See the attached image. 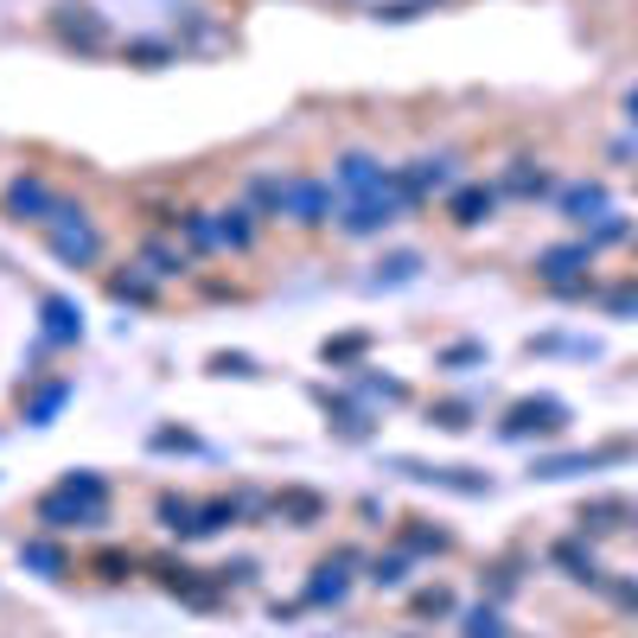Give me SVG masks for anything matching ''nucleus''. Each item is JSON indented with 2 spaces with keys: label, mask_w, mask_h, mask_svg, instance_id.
<instances>
[{
  "label": "nucleus",
  "mask_w": 638,
  "mask_h": 638,
  "mask_svg": "<svg viewBox=\"0 0 638 638\" xmlns=\"http://www.w3.org/2000/svg\"><path fill=\"white\" fill-rule=\"evenodd\" d=\"M32 517H39V530H45V536H58V530H97V524H109V479H102V473H90V466H77V473H64L51 492H39Z\"/></svg>",
  "instance_id": "obj_1"
},
{
  "label": "nucleus",
  "mask_w": 638,
  "mask_h": 638,
  "mask_svg": "<svg viewBox=\"0 0 638 638\" xmlns=\"http://www.w3.org/2000/svg\"><path fill=\"white\" fill-rule=\"evenodd\" d=\"M408 211H415V192H408L403 166H396L383 192H364V199H338V217H332V224L345 230V236H383L389 224H403Z\"/></svg>",
  "instance_id": "obj_2"
},
{
  "label": "nucleus",
  "mask_w": 638,
  "mask_h": 638,
  "mask_svg": "<svg viewBox=\"0 0 638 638\" xmlns=\"http://www.w3.org/2000/svg\"><path fill=\"white\" fill-rule=\"evenodd\" d=\"M45 243H51V255L71 262V269H90L102 255V236H97V224H90V211L71 199H58V211H51V224H45Z\"/></svg>",
  "instance_id": "obj_3"
},
{
  "label": "nucleus",
  "mask_w": 638,
  "mask_h": 638,
  "mask_svg": "<svg viewBox=\"0 0 638 638\" xmlns=\"http://www.w3.org/2000/svg\"><path fill=\"white\" fill-rule=\"evenodd\" d=\"M281 217L301 230H320L338 217V192H332V179H313V173H287L281 179Z\"/></svg>",
  "instance_id": "obj_4"
},
{
  "label": "nucleus",
  "mask_w": 638,
  "mask_h": 638,
  "mask_svg": "<svg viewBox=\"0 0 638 638\" xmlns=\"http://www.w3.org/2000/svg\"><path fill=\"white\" fill-rule=\"evenodd\" d=\"M51 32H58V45L83 51V58L109 51V20H102L97 7H83V0H64V7H51Z\"/></svg>",
  "instance_id": "obj_5"
},
{
  "label": "nucleus",
  "mask_w": 638,
  "mask_h": 638,
  "mask_svg": "<svg viewBox=\"0 0 638 638\" xmlns=\"http://www.w3.org/2000/svg\"><path fill=\"white\" fill-rule=\"evenodd\" d=\"M568 428V403L561 396H524V403L505 408V422H498V434L505 440H530V434H561Z\"/></svg>",
  "instance_id": "obj_6"
},
{
  "label": "nucleus",
  "mask_w": 638,
  "mask_h": 638,
  "mask_svg": "<svg viewBox=\"0 0 638 638\" xmlns=\"http://www.w3.org/2000/svg\"><path fill=\"white\" fill-rule=\"evenodd\" d=\"M389 173H396V166H383L377 153L352 148V153H338V160H332V192H338V199H364V192H383Z\"/></svg>",
  "instance_id": "obj_7"
},
{
  "label": "nucleus",
  "mask_w": 638,
  "mask_h": 638,
  "mask_svg": "<svg viewBox=\"0 0 638 638\" xmlns=\"http://www.w3.org/2000/svg\"><path fill=\"white\" fill-rule=\"evenodd\" d=\"M587 269H594V250H587V243H556V250L536 255V275L549 281L556 294H587Z\"/></svg>",
  "instance_id": "obj_8"
},
{
  "label": "nucleus",
  "mask_w": 638,
  "mask_h": 638,
  "mask_svg": "<svg viewBox=\"0 0 638 638\" xmlns=\"http://www.w3.org/2000/svg\"><path fill=\"white\" fill-rule=\"evenodd\" d=\"M51 211H58V192H51L39 173H20L7 185V217H20V224H51Z\"/></svg>",
  "instance_id": "obj_9"
},
{
  "label": "nucleus",
  "mask_w": 638,
  "mask_h": 638,
  "mask_svg": "<svg viewBox=\"0 0 638 638\" xmlns=\"http://www.w3.org/2000/svg\"><path fill=\"white\" fill-rule=\"evenodd\" d=\"M632 447L626 440H612V447H600V454H536L530 459V479H575V473H600L607 459H626Z\"/></svg>",
  "instance_id": "obj_10"
},
{
  "label": "nucleus",
  "mask_w": 638,
  "mask_h": 638,
  "mask_svg": "<svg viewBox=\"0 0 638 638\" xmlns=\"http://www.w3.org/2000/svg\"><path fill=\"white\" fill-rule=\"evenodd\" d=\"M352 561H357V549H332V556L313 568V581H306V607H338V600L352 594V575H345Z\"/></svg>",
  "instance_id": "obj_11"
},
{
  "label": "nucleus",
  "mask_w": 638,
  "mask_h": 638,
  "mask_svg": "<svg viewBox=\"0 0 638 638\" xmlns=\"http://www.w3.org/2000/svg\"><path fill=\"white\" fill-rule=\"evenodd\" d=\"M492 211H498V185H485V179H466V185L447 192V217H454L459 230H479Z\"/></svg>",
  "instance_id": "obj_12"
},
{
  "label": "nucleus",
  "mask_w": 638,
  "mask_h": 638,
  "mask_svg": "<svg viewBox=\"0 0 638 638\" xmlns=\"http://www.w3.org/2000/svg\"><path fill=\"white\" fill-rule=\"evenodd\" d=\"M39 338L45 345H77L83 338V313H77L71 294H45L39 301Z\"/></svg>",
  "instance_id": "obj_13"
},
{
  "label": "nucleus",
  "mask_w": 638,
  "mask_h": 638,
  "mask_svg": "<svg viewBox=\"0 0 638 638\" xmlns=\"http://www.w3.org/2000/svg\"><path fill=\"white\" fill-rule=\"evenodd\" d=\"M269 510H275L281 524H294V530H313V524L326 517V498H320L313 485H281L275 498H269Z\"/></svg>",
  "instance_id": "obj_14"
},
{
  "label": "nucleus",
  "mask_w": 638,
  "mask_h": 638,
  "mask_svg": "<svg viewBox=\"0 0 638 638\" xmlns=\"http://www.w3.org/2000/svg\"><path fill=\"white\" fill-rule=\"evenodd\" d=\"M556 204H561V217H575V224H600V217L612 211V199H607V185H600V179L561 185V192H556Z\"/></svg>",
  "instance_id": "obj_15"
},
{
  "label": "nucleus",
  "mask_w": 638,
  "mask_h": 638,
  "mask_svg": "<svg viewBox=\"0 0 638 638\" xmlns=\"http://www.w3.org/2000/svg\"><path fill=\"white\" fill-rule=\"evenodd\" d=\"M403 179H408V192H415V204H422L434 192H454V160L447 153H422L415 166H403Z\"/></svg>",
  "instance_id": "obj_16"
},
{
  "label": "nucleus",
  "mask_w": 638,
  "mask_h": 638,
  "mask_svg": "<svg viewBox=\"0 0 638 638\" xmlns=\"http://www.w3.org/2000/svg\"><path fill=\"white\" fill-rule=\"evenodd\" d=\"M575 524H581V536H612V530H626L632 524V505L626 498H587L581 510H575Z\"/></svg>",
  "instance_id": "obj_17"
},
{
  "label": "nucleus",
  "mask_w": 638,
  "mask_h": 638,
  "mask_svg": "<svg viewBox=\"0 0 638 638\" xmlns=\"http://www.w3.org/2000/svg\"><path fill=\"white\" fill-rule=\"evenodd\" d=\"M141 269H148L153 281H173V275H192V255L179 250V243H166V236H148L141 243V255H134Z\"/></svg>",
  "instance_id": "obj_18"
},
{
  "label": "nucleus",
  "mask_w": 638,
  "mask_h": 638,
  "mask_svg": "<svg viewBox=\"0 0 638 638\" xmlns=\"http://www.w3.org/2000/svg\"><path fill=\"white\" fill-rule=\"evenodd\" d=\"M549 561H556V568H568V581H581V587H600V581H607V568L594 561V549H581L575 536H561L556 549H549Z\"/></svg>",
  "instance_id": "obj_19"
},
{
  "label": "nucleus",
  "mask_w": 638,
  "mask_h": 638,
  "mask_svg": "<svg viewBox=\"0 0 638 638\" xmlns=\"http://www.w3.org/2000/svg\"><path fill=\"white\" fill-rule=\"evenodd\" d=\"M179 236L192 255H217L224 250V230H217V211H179Z\"/></svg>",
  "instance_id": "obj_20"
},
{
  "label": "nucleus",
  "mask_w": 638,
  "mask_h": 638,
  "mask_svg": "<svg viewBox=\"0 0 638 638\" xmlns=\"http://www.w3.org/2000/svg\"><path fill=\"white\" fill-rule=\"evenodd\" d=\"M262 498H211V505H199V536H217L230 530V524H243V510H255Z\"/></svg>",
  "instance_id": "obj_21"
},
{
  "label": "nucleus",
  "mask_w": 638,
  "mask_h": 638,
  "mask_svg": "<svg viewBox=\"0 0 638 638\" xmlns=\"http://www.w3.org/2000/svg\"><path fill=\"white\" fill-rule=\"evenodd\" d=\"M320 357H326L332 371H357V364L371 357V332H338V338L320 345Z\"/></svg>",
  "instance_id": "obj_22"
},
{
  "label": "nucleus",
  "mask_w": 638,
  "mask_h": 638,
  "mask_svg": "<svg viewBox=\"0 0 638 638\" xmlns=\"http://www.w3.org/2000/svg\"><path fill=\"white\" fill-rule=\"evenodd\" d=\"M440 549H454V536L434 530L428 517H403V556H440Z\"/></svg>",
  "instance_id": "obj_23"
},
{
  "label": "nucleus",
  "mask_w": 638,
  "mask_h": 638,
  "mask_svg": "<svg viewBox=\"0 0 638 638\" xmlns=\"http://www.w3.org/2000/svg\"><path fill=\"white\" fill-rule=\"evenodd\" d=\"M20 561L32 568V575H51V581L71 568V561H64V549H58L51 536H26V543H20Z\"/></svg>",
  "instance_id": "obj_24"
},
{
  "label": "nucleus",
  "mask_w": 638,
  "mask_h": 638,
  "mask_svg": "<svg viewBox=\"0 0 638 638\" xmlns=\"http://www.w3.org/2000/svg\"><path fill=\"white\" fill-rule=\"evenodd\" d=\"M109 294H115V301H128V306H153V301H160V281H153L148 269H141V262H134L128 275L109 281Z\"/></svg>",
  "instance_id": "obj_25"
},
{
  "label": "nucleus",
  "mask_w": 638,
  "mask_h": 638,
  "mask_svg": "<svg viewBox=\"0 0 638 638\" xmlns=\"http://www.w3.org/2000/svg\"><path fill=\"white\" fill-rule=\"evenodd\" d=\"M320 403H326V415H332V434H338V440H371V415H364L357 403H332L326 389H320Z\"/></svg>",
  "instance_id": "obj_26"
},
{
  "label": "nucleus",
  "mask_w": 638,
  "mask_h": 638,
  "mask_svg": "<svg viewBox=\"0 0 638 638\" xmlns=\"http://www.w3.org/2000/svg\"><path fill=\"white\" fill-rule=\"evenodd\" d=\"M217 230H224V250H250L255 243V211L250 204H224V211H217Z\"/></svg>",
  "instance_id": "obj_27"
},
{
  "label": "nucleus",
  "mask_w": 638,
  "mask_h": 638,
  "mask_svg": "<svg viewBox=\"0 0 638 638\" xmlns=\"http://www.w3.org/2000/svg\"><path fill=\"white\" fill-rule=\"evenodd\" d=\"M505 192H510V199H549L556 185H549V173H543V166H530V160H517V166L505 173Z\"/></svg>",
  "instance_id": "obj_28"
},
{
  "label": "nucleus",
  "mask_w": 638,
  "mask_h": 638,
  "mask_svg": "<svg viewBox=\"0 0 638 638\" xmlns=\"http://www.w3.org/2000/svg\"><path fill=\"white\" fill-rule=\"evenodd\" d=\"M64 403H71V377L45 383V389H39V396L26 403V422H32V428H51V415H58V408H64Z\"/></svg>",
  "instance_id": "obj_29"
},
{
  "label": "nucleus",
  "mask_w": 638,
  "mask_h": 638,
  "mask_svg": "<svg viewBox=\"0 0 638 638\" xmlns=\"http://www.w3.org/2000/svg\"><path fill=\"white\" fill-rule=\"evenodd\" d=\"M153 517H160L173 536H199V505H192V498H173V492H166V498L153 505Z\"/></svg>",
  "instance_id": "obj_30"
},
{
  "label": "nucleus",
  "mask_w": 638,
  "mask_h": 638,
  "mask_svg": "<svg viewBox=\"0 0 638 638\" xmlns=\"http://www.w3.org/2000/svg\"><path fill=\"white\" fill-rule=\"evenodd\" d=\"M459 638H510V626L498 607H466L459 612Z\"/></svg>",
  "instance_id": "obj_31"
},
{
  "label": "nucleus",
  "mask_w": 638,
  "mask_h": 638,
  "mask_svg": "<svg viewBox=\"0 0 638 638\" xmlns=\"http://www.w3.org/2000/svg\"><path fill=\"white\" fill-rule=\"evenodd\" d=\"M243 204H250L255 217H281V179L275 173H255L250 185H243Z\"/></svg>",
  "instance_id": "obj_32"
},
{
  "label": "nucleus",
  "mask_w": 638,
  "mask_h": 638,
  "mask_svg": "<svg viewBox=\"0 0 638 638\" xmlns=\"http://www.w3.org/2000/svg\"><path fill=\"white\" fill-rule=\"evenodd\" d=\"M408 612H415V619H454L459 612V600H454V587H422V594H415V600H408Z\"/></svg>",
  "instance_id": "obj_33"
},
{
  "label": "nucleus",
  "mask_w": 638,
  "mask_h": 638,
  "mask_svg": "<svg viewBox=\"0 0 638 638\" xmlns=\"http://www.w3.org/2000/svg\"><path fill=\"white\" fill-rule=\"evenodd\" d=\"M415 275H422V255L415 250H396L377 262V287H403V281H415Z\"/></svg>",
  "instance_id": "obj_34"
},
{
  "label": "nucleus",
  "mask_w": 638,
  "mask_h": 638,
  "mask_svg": "<svg viewBox=\"0 0 638 638\" xmlns=\"http://www.w3.org/2000/svg\"><path fill=\"white\" fill-rule=\"evenodd\" d=\"M408 561H415V556H403V549L377 556V561H371V587H389V594H396V587L408 581Z\"/></svg>",
  "instance_id": "obj_35"
},
{
  "label": "nucleus",
  "mask_w": 638,
  "mask_h": 638,
  "mask_svg": "<svg viewBox=\"0 0 638 638\" xmlns=\"http://www.w3.org/2000/svg\"><path fill=\"white\" fill-rule=\"evenodd\" d=\"M122 58H128V64H148V71H153V64H173L179 51L166 45V39H128Z\"/></svg>",
  "instance_id": "obj_36"
},
{
  "label": "nucleus",
  "mask_w": 638,
  "mask_h": 638,
  "mask_svg": "<svg viewBox=\"0 0 638 638\" xmlns=\"http://www.w3.org/2000/svg\"><path fill=\"white\" fill-rule=\"evenodd\" d=\"M90 575H97V581H128V575H134V556H128V549H97V556H90Z\"/></svg>",
  "instance_id": "obj_37"
},
{
  "label": "nucleus",
  "mask_w": 638,
  "mask_h": 638,
  "mask_svg": "<svg viewBox=\"0 0 638 638\" xmlns=\"http://www.w3.org/2000/svg\"><path fill=\"white\" fill-rule=\"evenodd\" d=\"M434 364H440V371H466V364H485V345H479V338H459V345H440V352H434Z\"/></svg>",
  "instance_id": "obj_38"
},
{
  "label": "nucleus",
  "mask_w": 638,
  "mask_h": 638,
  "mask_svg": "<svg viewBox=\"0 0 638 638\" xmlns=\"http://www.w3.org/2000/svg\"><path fill=\"white\" fill-rule=\"evenodd\" d=\"M434 428H447V434L473 428V403H434Z\"/></svg>",
  "instance_id": "obj_39"
},
{
  "label": "nucleus",
  "mask_w": 638,
  "mask_h": 638,
  "mask_svg": "<svg viewBox=\"0 0 638 638\" xmlns=\"http://www.w3.org/2000/svg\"><path fill=\"white\" fill-rule=\"evenodd\" d=\"M626 217H619V211H607V217H600V224H594V236H587V250H600V243H626Z\"/></svg>",
  "instance_id": "obj_40"
},
{
  "label": "nucleus",
  "mask_w": 638,
  "mask_h": 638,
  "mask_svg": "<svg viewBox=\"0 0 638 638\" xmlns=\"http://www.w3.org/2000/svg\"><path fill=\"white\" fill-rule=\"evenodd\" d=\"M153 447H160V454H199V434H185V428H160V434H153Z\"/></svg>",
  "instance_id": "obj_41"
},
{
  "label": "nucleus",
  "mask_w": 638,
  "mask_h": 638,
  "mask_svg": "<svg viewBox=\"0 0 638 638\" xmlns=\"http://www.w3.org/2000/svg\"><path fill=\"white\" fill-rule=\"evenodd\" d=\"M211 371H217V377H255V357H243V352H217V357H211Z\"/></svg>",
  "instance_id": "obj_42"
},
{
  "label": "nucleus",
  "mask_w": 638,
  "mask_h": 638,
  "mask_svg": "<svg viewBox=\"0 0 638 638\" xmlns=\"http://www.w3.org/2000/svg\"><path fill=\"white\" fill-rule=\"evenodd\" d=\"M600 594H607L619 612H638V581H612V575H607V581H600Z\"/></svg>",
  "instance_id": "obj_43"
},
{
  "label": "nucleus",
  "mask_w": 638,
  "mask_h": 638,
  "mask_svg": "<svg viewBox=\"0 0 638 638\" xmlns=\"http://www.w3.org/2000/svg\"><path fill=\"white\" fill-rule=\"evenodd\" d=\"M364 383V396H383V403H408V389L403 383H389V377H357Z\"/></svg>",
  "instance_id": "obj_44"
},
{
  "label": "nucleus",
  "mask_w": 638,
  "mask_h": 638,
  "mask_svg": "<svg viewBox=\"0 0 638 638\" xmlns=\"http://www.w3.org/2000/svg\"><path fill=\"white\" fill-rule=\"evenodd\" d=\"M607 306H612V313H638V281H619V287H607Z\"/></svg>",
  "instance_id": "obj_45"
},
{
  "label": "nucleus",
  "mask_w": 638,
  "mask_h": 638,
  "mask_svg": "<svg viewBox=\"0 0 638 638\" xmlns=\"http://www.w3.org/2000/svg\"><path fill=\"white\" fill-rule=\"evenodd\" d=\"M422 7L415 0H377V20H415Z\"/></svg>",
  "instance_id": "obj_46"
},
{
  "label": "nucleus",
  "mask_w": 638,
  "mask_h": 638,
  "mask_svg": "<svg viewBox=\"0 0 638 638\" xmlns=\"http://www.w3.org/2000/svg\"><path fill=\"white\" fill-rule=\"evenodd\" d=\"M626 115H632V128H638V83L626 90Z\"/></svg>",
  "instance_id": "obj_47"
},
{
  "label": "nucleus",
  "mask_w": 638,
  "mask_h": 638,
  "mask_svg": "<svg viewBox=\"0 0 638 638\" xmlns=\"http://www.w3.org/2000/svg\"><path fill=\"white\" fill-rule=\"evenodd\" d=\"M415 7H422V0H415Z\"/></svg>",
  "instance_id": "obj_48"
}]
</instances>
